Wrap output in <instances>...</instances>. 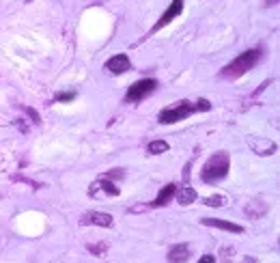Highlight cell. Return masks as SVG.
Wrapping results in <instances>:
<instances>
[{"instance_id": "ffe728a7", "label": "cell", "mask_w": 280, "mask_h": 263, "mask_svg": "<svg viewBox=\"0 0 280 263\" xmlns=\"http://www.w3.org/2000/svg\"><path fill=\"white\" fill-rule=\"evenodd\" d=\"M26 113H28L30 117H32V121H35V123H39V121H41V119H39V115L35 113V110H32V108H26Z\"/></svg>"}, {"instance_id": "52a82bcc", "label": "cell", "mask_w": 280, "mask_h": 263, "mask_svg": "<svg viewBox=\"0 0 280 263\" xmlns=\"http://www.w3.org/2000/svg\"><path fill=\"white\" fill-rule=\"evenodd\" d=\"M106 69H108V74H114V76L125 74L127 69H132L129 56H127V54H116V56H112V58H110V61L106 63Z\"/></svg>"}, {"instance_id": "7a4b0ae2", "label": "cell", "mask_w": 280, "mask_h": 263, "mask_svg": "<svg viewBox=\"0 0 280 263\" xmlns=\"http://www.w3.org/2000/svg\"><path fill=\"white\" fill-rule=\"evenodd\" d=\"M261 54H263V52L259 50V48L242 52V54H239L235 61L229 63V65H226V67L222 69V78H231V80H235V78H242L244 74H248V71L255 67L259 61H261Z\"/></svg>"}, {"instance_id": "5b68a950", "label": "cell", "mask_w": 280, "mask_h": 263, "mask_svg": "<svg viewBox=\"0 0 280 263\" xmlns=\"http://www.w3.org/2000/svg\"><path fill=\"white\" fill-rule=\"evenodd\" d=\"M181 11H184V0H173L171 6H168V9H166L164 13H162V17L158 19V22H155V26L151 28V32L162 30L166 24H171L175 17H179V15H181Z\"/></svg>"}, {"instance_id": "277c9868", "label": "cell", "mask_w": 280, "mask_h": 263, "mask_svg": "<svg viewBox=\"0 0 280 263\" xmlns=\"http://www.w3.org/2000/svg\"><path fill=\"white\" fill-rule=\"evenodd\" d=\"M158 87V80L153 78H145V80H138L134 87H129L127 95H125V102L127 104H136V102H142L145 97H149Z\"/></svg>"}, {"instance_id": "ba28073f", "label": "cell", "mask_w": 280, "mask_h": 263, "mask_svg": "<svg viewBox=\"0 0 280 263\" xmlns=\"http://www.w3.org/2000/svg\"><path fill=\"white\" fill-rule=\"evenodd\" d=\"M248 144H250V149L255 151L257 155H272L276 151V144L270 140V138H250L248 140Z\"/></svg>"}, {"instance_id": "8992f818", "label": "cell", "mask_w": 280, "mask_h": 263, "mask_svg": "<svg viewBox=\"0 0 280 263\" xmlns=\"http://www.w3.org/2000/svg\"><path fill=\"white\" fill-rule=\"evenodd\" d=\"M82 225H93V227H101V229H110L114 225L112 222V216L110 214H103V212H87L82 216Z\"/></svg>"}, {"instance_id": "d6986e66", "label": "cell", "mask_w": 280, "mask_h": 263, "mask_svg": "<svg viewBox=\"0 0 280 263\" xmlns=\"http://www.w3.org/2000/svg\"><path fill=\"white\" fill-rule=\"evenodd\" d=\"M198 263H216V257H213V255H203V257L198 259Z\"/></svg>"}, {"instance_id": "5bb4252c", "label": "cell", "mask_w": 280, "mask_h": 263, "mask_svg": "<svg viewBox=\"0 0 280 263\" xmlns=\"http://www.w3.org/2000/svg\"><path fill=\"white\" fill-rule=\"evenodd\" d=\"M171 149V144H168L166 140H153V142H149V147L147 151L151 155H160V153H166V151Z\"/></svg>"}, {"instance_id": "ac0fdd59", "label": "cell", "mask_w": 280, "mask_h": 263, "mask_svg": "<svg viewBox=\"0 0 280 263\" xmlns=\"http://www.w3.org/2000/svg\"><path fill=\"white\" fill-rule=\"evenodd\" d=\"M194 108H196V110H205V113H207V110H211V104L207 102V100H198V102H196V106H194Z\"/></svg>"}, {"instance_id": "7c38bea8", "label": "cell", "mask_w": 280, "mask_h": 263, "mask_svg": "<svg viewBox=\"0 0 280 263\" xmlns=\"http://www.w3.org/2000/svg\"><path fill=\"white\" fill-rule=\"evenodd\" d=\"M93 186H95V188H101L108 196H119V192H121L119 186H116L112 179H108V177H101V179L97 181V183H93Z\"/></svg>"}, {"instance_id": "44dd1931", "label": "cell", "mask_w": 280, "mask_h": 263, "mask_svg": "<svg viewBox=\"0 0 280 263\" xmlns=\"http://www.w3.org/2000/svg\"><path fill=\"white\" fill-rule=\"evenodd\" d=\"M278 2V0H268V4H276Z\"/></svg>"}, {"instance_id": "4fadbf2b", "label": "cell", "mask_w": 280, "mask_h": 263, "mask_svg": "<svg viewBox=\"0 0 280 263\" xmlns=\"http://www.w3.org/2000/svg\"><path fill=\"white\" fill-rule=\"evenodd\" d=\"M177 201H179V205H192L194 201H196V190L190 188V186H186L184 190H179V194H177Z\"/></svg>"}, {"instance_id": "6da1fadb", "label": "cell", "mask_w": 280, "mask_h": 263, "mask_svg": "<svg viewBox=\"0 0 280 263\" xmlns=\"http://www.w3.org/2000/svg\"><path fill=\"white\" fill-rule=\"evenodd\" d=\"M229 168H231L229 153H226V151H218V153H213L209 160L205 162L203 170H200V179L205 183H218L229 175Z\"/></svg>"}, {"instance_id": "9a60e30c", "label": "cell", "mask_w": 280, "mask_h": 263, "mask_svg": "<svg viewBox=\"0 0 280 263\" xmlns=\"http://www.w3.org/2000/svg\"><path fill=\"white\" fill-rule=\"evenodd\" d=\"M203 203L207 207H224L226 199L224 196H207V199H203Z\"/></svg>"}, {"instance_id": "e0dca14e", "label": "cell", "mask_w": 280, "mask_h": 263, "mask_svg": "<svg viewBox=\"0 0 280 263\" xmlns=\"http://www.w3.org/2000/svg\"><path fill=\"white\" fill-rule=\"evenodd\" d=\"M71 100H76V93L71 91V93H61V95H56V102H71Z\"/></svg>"}, {"instance_id": "9c48e42d", "label": "cell", "mask_w": 280, "mask_h": 263, "mask_svg": "<svg viewBox=\"0 0 280 263\" xmlns=\"http://www.w3.org/2000/svg\"><path fill=\"white\" fill-rule=\"evenodd\" d=\"M200 225L205 227H213V229H222V231H229V233H244V227L239 225H233L229 220H218V218H203Z\"/></svg>"}, {"instance_id": "3957f363", "label": "cell", "mask_w": 280, "mask_h": 263, "mask_svg": "<svg viewBox=\"0 0 280 263\" xmlns=\"http://www.w3.org/2000/svg\"><path fill=\"white\" fill-rule=\"evenodd\" d=\"M194 108L190 102H177L173 108H166V110H162L160 117H158V121L162 123V126H171V123H177V121H184L186 117H190L194 113Z\"/></svg>"}, {"instance_id": "30bf717a", "label": "cell", "mask_w": 280, "mask_h": 263, "mask_svg": "<svg viewBox=\"0 0 280 263\" xmlns=\"http://www.w3.org/2000/svg\"><path fill=\"white\" fill-rule=\"evenodd\" d=\"M190 246L186 244H175L171 251H168V261L171 263H186L187 259H190Z\"/></svg>"}, {"instance_id": "2e32d148", "label": "cell", "mask_w": 280, "mask_h": 263, "mask_svg": "<svg viewBox=\"0 0 280 263\" xmlns=\"http://www.w3.org/2000/svg\"><path fill=\"white\" fill-rule=\"evenodd\" d=\"M89 251L93 253V255H106L108 246H106V244H99V246H89Z\"/></svg>"}, {"instance_id": "8fae6325", "label": "cell", "mask_w": 280, "mask_h": 263, "mask_svg": "<svg viewBox=\"0 0 280 263\" xmlns=\"http://www.w3.org/2000/svg\"><path fill=\"white\" fill-rule=\"evenodd\" d=\"M175 192H177V186H175V183H168V186H164V188L160 190L158 199H155V201H153L149 207H164L166 203H168V201H171L173 196H175Z\"/></svg>"}]
</instances>
